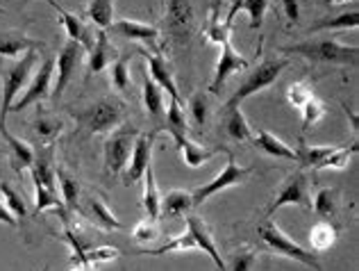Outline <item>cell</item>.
I'll list each match as a JSON object with an SVG mask.
<instances>
[{"label": "cell", "instance_id": "1", "mask_svg": "<svg viewBox=\"0 0 359 271\" xmlns=\"http://www.w3.org/2000/svg\"><path fill=\"white\" fill-rule=\"evenodd\" d=\"M282 51L289 55L305 58L311 64H337V67H355L359 60L357 46L339 44L332 37H318V39L282 46Z\"/></svg>", "mask_w": 359, "mask_h": 271}, {"label": "cell", "instance_id": "2", "mask_svg": "<svg viewBox=\"0 0 359 271\" xmlns=\"http://www.w3.org/2000/svg\"><path fill=\"white\" fill-rule=\"evenodd\" d=\"M257 235L262 239V244L266 246V249H271L273 253H280V256H285V258H291L294 263H300V265H305V267L314 269V271H323V269H320V263H318V256L314 253V251L300 246L298 242H294L289 235H285V232H282V228L271 217L259 221Z\"/></svg>", "mask_w": 359, "mask_h": 271}, {"label": "cell", "instance_id": "3", "mask_svg": "<svg viewBox=\"0 0 359 271\" xmlns=\"http://www.w3.org/2000/svg\"><path fill=\"white\" fill-rule=\"evenodd\" d=\"M126 117L128 105L118 96H105L75 114L80 128L87 130V133H109V130L118 128L126 121Z\"/></svg>", "mask_w": 359, "mask_h": 271}, {"label": "cell", "instance_id": "4", "mask_svg": "<svg viewBox=\"0 0 359 271\" xmlns=\"http://www.w3.org/2000/svg\"><path fill=\"white\" fill-rule=\"evenodd\" d=\"M36 62H39V55H36V48H32L3 69V110H0V124H5L16 96L27 85V80H30V73L36 67Z\"/></svg>", "mask_w": 359, "mask_h": 271}, {"label": "cell", "instance_id": "5", "mask_svg": "<svg viewBox=\"0 0 359 271\" xmlns=\"http://www.w3.org/2000/svg\"><path fill=\"white\" fill-rule=\"evenodd\" d=\"M287 60H264L257 69H252L248 76L241 80L239 89L232 93V98L225 103L223 110H237L241 107V103L245 98L255 96V93H259L264 89H269L273 82L280 78V73L287 69Z\"/></svg>", "mask_w": 359, "mask_h": 271}, {"label": "cell", "instance_id": "6", "mask_svg": "<svg viewBox=\"0 0 359 271\" xmlns=\"http://www.w3.org/2000/svg\"><path fill=\"white\" fill-rule=\"evenodd\" d=\"M225 153H228V164H225V169L219 176H216L214 180H210L207 185H201V187H196V190H191L194 208H201V205L207 199H212L214 194H219L223 190H228V187H234V185L243 183L252 173L250 166H239L230 151H225Z\"/></svg>", "mask_w": 359, "mask_h": 271}, {"label": "cell", "instance_id": "7", "mask_svg": "<svg viewBox=\"0 0 359 271\" xmlns=\"http://www.w3.org/2000/svg\"><path fill=\"white\" fill-rule=\"evenodd\" d=\"M285 205H298L302 210H311V199H309V180L302 171L291 173L285 180V185L278 190L276 201L266 208V217H273L280 208Z\"/></svg>", "mask_w": 359, "mask_h": 271}, {"label": "cell", "instance_id": "8", "mask_svg": "<svg viewBox=\"0 0 359 271\" xmlns=\"http://www.w3.org/2000/svg\"><path fill=\"white\" fill-rule=\"evenodd\" d=\"M135 139H137L135 128H123L105 142V171L111 178H116L126 169L132 155V146H135Z\"/></svg>", "mask_w": 359, "mask_h": 271}, {"label": "cell", "instance_id": "9", "mask_svg": "<svg viewBox=\"0 0 359 271\" xmlns=\"http://www.w3.org/2000/svg\"><path fill=\"white\" fill-rule=\"evenodd\" d=\"M53 73H55V58H46L39 69H36L34 78L30 80L25 93L18 100H14V105L9 112H23L34 103H41L50 96V85H53Z\"/></svg>", "mask_w": 359, "mask_h": 271}, {"label": "cell", "instance_id": "10", "mask_svg": "<svg viewBox=\"0 0 359 271\" xmlns=\"http://www.w3.org/2000/svg\"><path fill=\"white\" fill-rule=\"evenodd\" d=\"M196 27V14L189 0H168L166 3V30L175 41H189Z\"/></svg>", "mask_w": 359, "mask_h": 271}, {"label": "cell", "instance_id": "11", "mask_svg": "<svg viewBox=\"0 0 359 271\" xmlns=\"http://www.w3.org/2000/svg\"><path fill=\"white\" fill-rule=\"evenodd\" d=\"M84 51L78 41H66L62 46V51L57 55V62H55V67H57V85L50 91V96L57 100L64 89L71 85V80L75 78V73H78V67L82 64V58H84Z\"/></svg>", "mask_w": 359, "mask_h": 271}, {"label": "cell", "instance_id": "12", "mask_svg": "<svg viewBox=\"0 0 359 271\" xmlns=\"http://www.w3.org/2000/svg\"><path fill=\"white\" fill-rule=\"evenodd\" d=\"M155 135L157 133H146V135H137L135 146H132V155H130V166L123 173L126 185H135L144 178V173L148 171V166H153V146H155Z\"/></svg>", "mask_w": 359, "mask_h": 271}, {"label": "cell", "instance_id": "13", "mask_svg": "<svg viewBox=\"0 0 359 271\" xmlns=\"http://www.w3.org/2000/svg\"><path fill=\"white\" fill-rule=\"evenodd\" d=\"M245 67H248V60L243 58V55H239L237 51H234V46L230 39H225L221 44V58H219V64H216V71H214V80L210 85V91L212 93H219L221 87L225 85V80H228L232 73L237 71H243Z\"/></svg>", "mask_w": 359, "mask_h": 271}, {"label": "cell", "instance_id": "14", "mask_svg": "<svg viewBox=\"0 0 359 271\" xmlns=\"http://www.w3.org/2000/svg\"><path fill=\"white\" fill-rule=\"evenodd\" d=\"M30 173L36 187H43V190L57 194V164H55L50 144L34 151V162L30 166Z\"/></svg>", "mask_w": 359, "mask_h": 271}, {"label": "cell", "instance_id": "15", "mask_svg": "<svg viewBox=\"0 0 359 271\" xmlns=\"http://www.w3.org/2000/svg\"><path fill=\"white\" fill-rule=\"evenodd\" d=\"M184 221H187V230L194 235L196 249L205 251V253L212 258V263L216 265V269H219V271H225V263H223V258H221V253H219V249H216V244H214V237H212L210 226H207V223H205L201 217H198V214H194V212H191V214H187Z\"/></svg>", "mask_w": 359, "mask_h": 271}, {"label": "cell", "instance_id": "16", "mask_svg": "<svg viewBox=\"0 0 359 271\" xmlns=\"http://www.w3.org/2000/svg\"><path fill=\"white\" fill-rule=\"evenodd\" d=\"M78 210L93 223V226H98L102 230H121L123 228V223L114 217V212L109 210V205L102 199H98V196L80 199Z\"/></svg>", "mask_w": 359, "mask_h": 271}, {"label": "cell", "instance_id": "17", "mask_svg": "<svg viewBox=\"0 0 359 271\" xmlns=\"http://www.w3.org/2000/svg\"><path fill=\"white\" fill-rule=\"evenodd\" d=\"M107 30L111 34H121L126 39H135L141 44H148V46H155L157 48V39H159V30L155 25H148V23H139V21H130V18H121V21L111 23Z\"/></svg>", "mask_w": 359, "mask_h": 271}, {"label": "cell", "instance_id": "18", "mask_svg": "<svg viewBox=\"0 0 359 271\" xmlns=\"http://www.w3.org/2000/svg\"><path fill=\"white\" fill-rule=\"evenodd\" d=\"M48 3L55 7V12H57V16H60V23L64 25L66 34L71 37V41H78L84 51H89L91 46H93V32H91V27L84 23L80 16L66 12V9L60 7L57 3H55V0H48Z\"/></svg>", "mask_w": 359, "mask_h": 271}, {"label": "cell", "instance_id": "19", "mask_svg": "<svg viewBox=\"0 0 359 271\" xmlns=\"http://www.w3.org/2000/svg\"><path fill=\"white\" fill-rule=\"evenodd\" d=\"M116 58V51L111 46L107 30H96V37H93V46L89 48V71L91 73H100L107 67H111V62Z\"/></svg>", "mask_w": 359, "mask_h": 271}, {"label": "cell", "instance_id": "20", "mask_svg": "<svg viewBox=\"0 0 359 271\" xmlns=\"http://www.w3.org/2000/svg\"><path fill=\"white\" fill-rule=\"evenodd\" d=\"M141 55L146 58L148 62V71H150V78H153L157 82V87H162L166 93H168V98L171 100H180V91L175 87V80H173V73L171 69H168V64L166 60L162 58V55H153V53H144L141 51Z\"/></svg>", "mask_w": 359, "mask_h": 271}, {"label": "cell", "instance_id": "21", "mask_svg": "<svg viewBox=\"0 0 359 271\" xmlns=\"http://www.w3.org/2000/svg\"><path fill=\"white\" fill-rule=\"evenodd\" d=\"M0 135H3V139L7 142V148H9V164H12V169L14 171L30 169L32 162H34V148L30 144L21 142V139H16L7 130V124H0Z\"/></svg>", "mask_w": 359, "mask_h": 271}, {"label": "cell", "instance_id": "22", "mask_svg": "<svg viewBox=\"0 0 359 271\" xmlns=\"http://www.w3.org/2000/svg\"><path fill=\"white\" fill-rule=\"evenodd\" d=\"M144 105H146V112L150 121H153L155 126V133L159 128H164V89L157 87V82L153 78H148L146 73V80H144Z\"/></svg>", "mask_w": 359, "mask_h": 271}, {"label": "cell", "instance_id": "23", "mask_svg": "<svg viewBox=\"0 0 359 271\" xmlns=\"http://www.w3.org/2000/svg\"><path fill=\"white\" fill-rule=\"evenodd\" d=\"M173 139H175V144H177V148H180V153H182L184 164H189L191 169H198V166H203L205 162H210L212 157L216 155L214 148H203V146H198V144H194L187 135H177V137H173Z\"/></svg>", "mask_w": 359, "mask_h": 271}, {"label": "cell", "instance_id": "24", "mask_svg": "<svg viewBox=\"0 0 359 271\" xmlns=\"http://www.w3.org/2000/svg\"><path fill=\"white\" fill-rule=\"evenodd\" d=\"M194 208V199L191 192H182V190H173L171 194H166V199H162V208H159V214L164 217H187L191 214Z\"/></svg>", "mask_w": 359, "mask_h": 271}, {"label": "cell", "instance_id": "25", "mask_svg": "<svg viewBox=\"0 0 359 271\" xmlns=\"http://www.w3.org/2000/svg\"><path fill=\"white\" fill-rule=\"evenodd\" d=\"M255 146H257L259 151H264L266 155H271V157H285V160L298 162V153L294 151V148L287 146L280 137H276L273 133H266V130H259V133H257Z\"/></svg>", "mask_w": 359, "mask_h": 271}, {"label": "cell", "instance_id": "26", "mask_svg": "<svg viewBox=\"0 0 359 271\" xmlns=\"http://www.w3.org/2000/svg\"><path fill=\"white\" fill-rule=\"evenodd\" d=\"M225 112V119H223V130L225 135H228L230 139H234V142H248L252 130L248 126V121H245L241 107L237 110H223Z\"/></svg>", "mask_w": 359, "mask_h": 271}, {"label": "cell", "instance_id": "27", "mask_svg": "<svg viewBox=\"0 0 359 271\" xmlns=\"http://www.w3.org/2000/svg\"><path fill=\"white\" fill-rule=\"evenodd\" d=\"M159 208H162V196H159V190H157L153 166H148V171L144 173V210L148 214V219L157 221Z\"/></svg>", "mask_w": 359, "mask_h": 271}, {"label": "cell", "instance_id": "28", "mask_svg": "<svg viewBox=\"0 0 359 271\" xmlns=\"http://www.w3.org/2000/svg\"><path fill=\"white\" fill-rule=\"evenodd\" d=\"M339 205H341V194H339V190H330V187H325V190H320L316 194L314 199V212L318 214L320 219H334L339 214Z\"/></svg>", "mask_w": 359, "mask_h": 271}, {"label": "cell", "instance_id": "29", "mask_svg": "<svg viewBox=\"0 0 359 271\" xmlns=\"http://www.w3.org/2000/svg\"><path fill=\"white\" fill-rule=\"evenodd\" d=\"M57 180H60V194L66 212H75L80 205V183L69 176V171H64L62 166H57Z\"/></svg>", "mask_w": 359, "mask_h": 271}, {"label": "cell", "instance_id": "30", "mask_svg": "<svg viewBox=\"0 0 359 271\" xmlns=\"http://www.w3.org/2000/svg\"><path fill=\"white\" fill-rule=\"evenodd\" d=\"M41 41L27 39V37H18V34H3L0 37V55L3 58H21L23 53L32 51V48H41Z\"/></svg>", "mask_w": 359, "mask_h": 271}, {"label": "cell", "instance_id": "31", "mask_svg": "<svg viewBox=\"0 0 359 271\" xmlns=\"http://www.w3.org/2000/svg\"><path fill=\"white\" fill-rule=\"evenodd\" d=\"M339 146H307L305 142L300 144L298 148V162L302 169H318L320 162L325 160V157H330Z\"/></svg>", "mask_w": 359, "mask_h": 271}, {"label": "cell", "instance_id": "32", "mask_svg": "<svg viewBox=\"0 0 359 271\" xmlns=\"http://www.w3.org/2000/svg\"><path fill=\"white\" fill-rule=\"evenodd\" d=\"M339 237V228L332 226L330 221H320L316 223L309 232V242H311V251L318 253V251H327L334 246V242Z\"/></svg>", "mask_w": 359, "mask_h": 271}, {"label": "cell", "instance_id": "33", "mask_svg": "<svg viewBox=\"0 0 359 271\" xmlns=\"http://www.w3.org/2000/svg\"><path fill=\"white\" fill-rule=\"evenodd\" d=\"M196 249V242H194V235L191 232H184V235H177L173 239H168L164 246L159 249H139L135 251L137 256H166V253H182V251H191Z\"/></svg>", "mask_w": 359, "mask_h": 271}, {"label": "cell", "instance_id": "34", "mask_svg": "<svg viewBox=\"0 0 359 271\" xmlns=\"http://www.w3.org/2000/svg\"><path fill=\"white\" fill-rule=\"evenodd\" d=\"M359 25V12L357 9H351V12H344L332 18H323L309 27L311 32H323V30H355Z\"/></svg>", "mask_w": 359, "mask_h": 271}, {"label": "cell", "instance_id": "35", "mask_svg": "<svg viewBox=\"0 0 359 271\" xmlns=\"http://www.w3.org/2000/svg\"><path fill=\"white\" fill-rule=\"evenodd\" d=\"M164 130L171 133V137L187 135V117L182 110V100H171L166 114H164Z\"/></svg>", "mask_w": 359, "mask_h": 271}, {"label": "cell", "instance_id": "36", "mask_svg": "<svg viewBox=\"0 0 359 271\" xmlns=\"http://www.w3.org/2000/svg\"><path fill=\"white\" fill-rule=\"evenodd\" d=\"M0 194H3V203H5V208L14 214V219L16 221H21L27 217V205L23 201V196L18 194L16 190L9 183H0Z\"/></svg>", "mask_w": 359, "mask_h": 271}, {"label": "cell", "instance_id": "37", "mask_svg": "<svg viewBox=\"0 0 359 271\" xmlns=\"http://www.w3.org/2000/svg\"><path fill=\"white\" fill-rule=\"evenodd\" d=\"M114 16V0H89V18L100 30H107Z\"/></svg>", "mask_w": 359, "mask_h": 271}, {"label": "cell", "instance_id": "38", "mask_svg": "<svg viewBox=\"0 0 359 271\" xmlns=\"http://www.w3.org/2000/svg\"><path fill=\"white\" fill-rule=\"evenodd\" d=\"M64 128V121L60 117H50L46 112H36V121H34V130L39 133L43 139H55Z\"/></svg>", "mask_w": 359, "mask_h": 271}, {"label": "cell", "instance_id": "39", "mask_svg": "<svg viewBox=\"0 0 359 271\" xmlns=\"http://www.w3.org/2000/svg\"><path fill=\"white\" fill-rule=\"evenodd\" d=\"M109 78H111V82H114V87L118 91H128L132 87V80H130V55H123L121 60H116L114 64H111Z\"/></svg>", "mask_w": 359, "mask_h": 271}, {"label": "cell", "instance_id": "40", "mask_svg": "<svg viewBox=\"0 0 359 271\" xmlns=\"http://www.w3.org/2000/svg\"><path fill=\"white\" fill-rule=\"evenodd\" d=\"M189 117L194 119L198 128L205 126L207 117H210V100H207L205 93H194L191 96V100H189Z\"/></svg>", "mask_w": 359, "mask_h": 271}, {"label": "cell", "instance_id": "41", "mask_svg": "<svg viewBox=\"0 0 359 271\" xmlns=\"http://www.w3.org/2000/svg\"><path fill=\"white\" fill-rule=\"evenodd\" d=\"M357 151V142H353L351 146H344V148H337V151L330 155V157H325L323 162H320V166L316 171H320V169H344V166L348 164V160H351V155Z\"/></svg>", "mask_w": 359, "mask_h": 271}, {"label": "cell", "instance_id": "42", "mask_svg": "<svg viewBox=\"0 0 359 271\" xmlns=\"http://www.w3.org/2000/svg\"><path fill=\"white\" fill-rule=\"evenodd\" d=\"M325 114V105L318 98L311 96L305 105H302V128L309 130L311 126H316L320 119Z\"/></svg>", "mask_w": 359, "mask_h": 271}, {"label": "cell", "instance_id": "43", "mask_svg": "<svg viewBox=\"0 0 359 271\" xmlns=\"http://www.w3.org/2000/svg\"><path fill=\"white\" fill-rule=\"evenodd\" d=\"M241 9L248 14L252 30H257L264 21V14H266V9H269V0H243Z\"/></svg>", "mask_w": 359, "mask_h": 271}, {"label": "cell", "instance_id": "44", "mask_svg": "<svg viewBox=\"0 0 359 271\" xmlns=\"http://www.w3.org/2000/svg\"><path fill=\"white\" fill-rule=\"evenodd\" d=\"M230 25H225L219 21V16H216V9L212 12V18H210V27H207V39L214 41V44H223L225 39H230Z\"/></svg>", "mask_w": 359, "mask_h": 271}, {"label": "cell", "instance_id": "45", "mask_svg": "<svg viewBox=\"0 0 359 271\" xmlns=\"http://www.w3.org/2000/svg\"><path fill=\"white\" fill-rule=\"evenodd\" d=\"M311 96H314V93H311L307 85H302V82H294V85L287 89V98L294 107H302Z\"/></svg>", "mask_w": 359, "mask_h": 271}, {"label": "cell", "instance_id": "46", "mask_svg": "<svg viewBox=\"0 0 359 271\" xmlns=\"http://www.w3.org/2000/svg\"><path fill=\"white\" fill-rule=\"evenodd\" d=\"M132 235H135L137 242H153L157 237V223L153 219H144V221H139L135 228H132Z\"/></svg>", "mask_w": 359, "mask_h": 271}, {"label": "cell", "instance_id": "47", "mask_svg": "<svg viewBox=\"0 0 359 271\" xmlns=\"http://www.w3.org/2000/svg\"><path fill=\"white\" fill-rule=\"evenodd\" d=\"M282 9H285V14L289 16V21L298 23V18H300V12H298V0H282Z\"/></svg>", "mask_w": 359, "mask_h": 271}, {"label": "cell", "instance_id": "48", "mask_svg": "<svg viewBox=\"0 0 359 271\" xmlns=\"http://www.w3.org/2000/svg\"><path fill=\"white\" fill-rule=\"evenodd\" d=\"M0 223H5V226H9V228H16L18 226V221L14 219V214L5 208L3 201H0Z\"/></svg>", "mask_w": 359, "mask_h": 271}, {"label": "cell", "instance_id": "49", "mask_svg": "<svg viewBox=\"0 0 359 271\" xmlns=\"http://www.w3.org/2000/svg\"><path fill=\"white\" fill-rule=\"evenodd\" d=\"M241 5H243V0H230V12H228V18H225V25L232 27V21H234V16H237V12L241 9Z\"/></svg>", "mask_w": 359, "mask_h": 271}, {"label": "cell", "instance_id": "50", "mask_svg": "<svg viewBox=\"0 0 359 271\" xmlns=\"http://www.w3.org/2000/svg\"><path fill=\"white\" fill-rule=\"evenodd\" d=\"M73 271H96V265H91V263H78Z\"/></svg>", "mask_w": 359, "mask_h": 271}, {"label": "cell", "instance_id": "51", "mask_svg": "<svg viewBox=\"0 0 359 271\" xmlns=\"http://www.w3.org/2000/svg\"><path fill=\"white\" fill-rule=\"evenodd\" d=\"M330 5H337V3H346V0H327Z\"/></svg>", "mask_w": 359, "mask_h": 271}, {"label": "cell", "instance_id": "52", "mask_svg": "<svg viewBox=\"0 0 359 271\" xmlns=\"http://www.w3.org/2000/svg\"><path fill=\"white\" fill-rule=\"evenodd\" d=\"M0 12H3V9H0Z\"/></svg>", "mask_w": 359, "mask_h": 271}]
</instances>
